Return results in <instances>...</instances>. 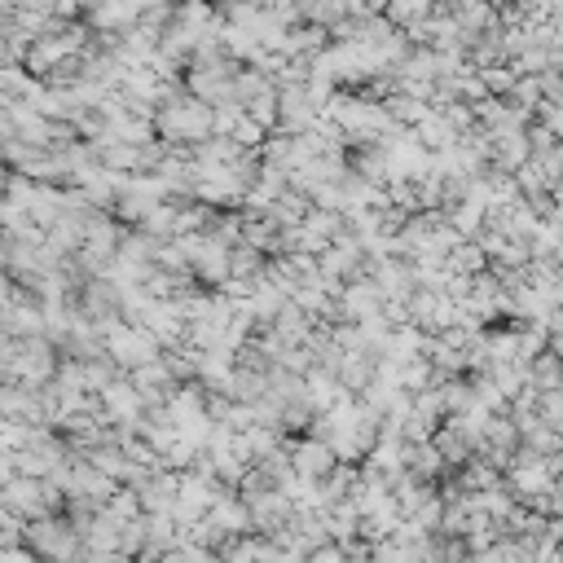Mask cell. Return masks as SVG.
Returning a JSON list of instances; mask_svg holds the SVG:
<instances>
[{
    "label": "cell",
    "instance_id": "obj_6",
    "mask_svg": "<svg viewBox=\"0 0 563 563\" xmlns=\"http://www.w3.org/2000/svg\"><path fill=\"white\" fill-rule=\"evenodd\" d=\"M101 413L110 427H141L145 418V396L141 387L132 383V374H119L106 391H101Z\"/></svg>",
    "mask_w": 563,
    "mask_h": 563
},
{
    "label": "cell",
    "instance_id": "obj_18",
    "mask_svg": "<svg viewBox=\"0 0 563 563\" xmlns=\"http://www.w3.org/2000/svg\"><path fill=\"white\" fill-rule=\"evenodd\" d=\"M303 563H347V550H343V545H334V541H325V545H317Z\"/></svg>",
    "mask_w": 563,
    "mask_h": 563
},
{
    "label": "cell",
    "instance_id": "obj_15",
    "mask_svg": "<svg viewBox=\"0 0 563 563\" xmlns=\"http://www.w3.org/2000/svg\"><path fill=\"white\" fill-rule=\"evenodd\" d=\"M528 369H532V387H537V391H554V387H563V356H559L554 347H545Z\"/></svg>",
    "mask_w": 563,
    "mask_h": 563
},
{
    "label": "cell",
    "instance_id": "obj_5",
    "mask_svg": "<svg viewBox=\"0 0 563 563\" xmlns=\"http://www.w3.org/2000/svg\"><path fill=\"white\" fill-rule=\"evenodd\" d=\"M242 501L251 506V519H255V532H260V537H277V532H286V528L295 523V515H299V506H295V497H290L286 488L251 493V497H242Z\"/></svg>",
    "mask_w": 563,
    "mask_h": 563
},
{
    "label": "cell",
    "instance_id": "obj_3",
    "mask_svg": "<svg viewBox=\"0 0 563 563\" xmlns=\"http://www.w3.org/2000/svg\"><path fill=\"white\" fill-rule=\"evenodd\" d=\"M106 356H110L123 374H132V369H141V365H150V361H158V356H163V343H158L141 321L119 317V321H110V325H106Z\"/></svg>",
    "mask_w": 563,
    "mask_h": 563
},
{
    "label": "cell",
    "instance_id": "obj_19",
    "mask_svg": "<svg viewBox=\"0 0 563 563\" xmlns=\"http://www.w3.org/2000/svg\"><path fill=\"white\" fill-rule=\"evenodd\" d=\"M57 0H4V13L9 9H53Z\"/></svg>",
    "mask_w": 563,
    "mask_h": 563
},
{
    "label": "cell",
    "instance_id": "obj_20",
    "mask_svg": "<svg viewBox=\"0 0 563 563\" xmlns=\"http://www.w3.org/2000/svg\"><path fill=\"white\" fill-rule=\"evenodd\" d=\"M150 563H189V559H185V545H172V550H163V554L150 559Z\"/></svg>",
    "mask_w": 563,
    "mask_h": 563
},
{
    "label": "cell",
    "instance_id": "obj_8",
    "mask_svg": "<svg viewBox=\"0 0 563 563\" xmlns=\"http://www.w3.org/2000/svg\"><path fill=\"white\" fill-rule=\"evenodd\" d=\"M290 462H295V475H303V479H325V475L339 466V453H334L325 440L303 435V440L290 444Z\"/></svg>",
    "mask_w": 563,
    "mask_h": 563
},
{
    "label": "cell",
    "instance_id": "obj_9",
    "mask_svg": "<svg viewBox=\"0 0 563 563\" xmlns=\"http://www.w3.org/2000/svg\"><path fill=\"white\" fill-rule=\"evenodd\" d=\"M523 163H532V136L528 128H497L493 132V167L501 172H519Z\"/></svg>",
    "mask_w": 563,
    "mask_h": 563
},
{
    "label": "cell",
    "instance_id": "obj_7",
    "mask_svg": "<svg viewBox=\"0 0 563 563\" xmlns=\"http://www.w3.org/2000/svg\"><path fill=\"white\" fill-rule=\"evenodd\" d=\"M339 308H343V321H378L387 312V295L383 286L365 273V277H352L339 295Z\"/></svg>",
    "mask_w": 563,
    "mask_h": 563
},
{
    "label": "cell",
    "instance_id": "obj_21",
    "mask_svg": "<svg viewBox=\"0 0 563 563\" xmlns=\"http://www.w3.org/2000/svg\"><path fill=\"white\" fill-rule=\"evenodd\" d=\"M347 9H352V13H369V9H365V0H347Z\"/></svg>",
    "mask_w": 563,
    "mask_h": 563
},
{
    "label": "cell",
    "instance_id": "obj_1",
    "mask_svg": "<svg viewBox=\"0 0 563 563\" xmlns=\"http://www.w3.org/2000/svg\"><path fill=\"white\" fill-rule=\"evenodd\" d=\"M4 383H22V387H48L62 369V347L48 334H4Z\"/></svg>",
    "mask_w": 563,
    "mask_h": 563
},
{
    "label": "cell",
    "instance_id": "obj_4",
    "mask_svg": "<svg viewBox=\"0 0 563 563\" xmlns=\"http://www.w3.org/2000/svg\"><path fill=\"white\" fill-rule=\"evenodd\" d=\"M167 198H172V189H167L163 176H154V172H132V176H123L119 198H114L110 211H114L123 224H145V216H150L154 207H163Z\"/></svg>",
    "mask_w": 563,
    "mask_h": 563
},
{
    "label": "cell",
    "instance_id": "obj_13",
    "mask_svg": "<svg viewBox=\"0 0 563 563\" xmlns=\"http://www.w3.org/2000/svg\"><path fill=\"white\" fill-rule=\"evenodd\" d=\"M444 216H449V224H453L462 238H479V233L488 229V207H484V202H475V198H462V202H457V207H449Z\"/></svg>",
    "mask_w": 563,
    "mask_h": 563
},
{
    "label": "cell",
    "instance_id": "obj_11",
    "mask_svg": "<svg viewBox=\"0 0 563 563\" xmlns=\"http://www.w3.org/2000/svg\"><path fill=\"white\" fill-rule=\"evenodd\" d=\"M431 444L440 449V457H444V462H449L453 471H457V466H466V462H471V457L479 453V449L471 444V435H466V431H462L457 422H449V418H444V422L435 427V435H431Z\"/></svg>",
    "mask_w": 563,
    "mask_h": 563
},
{
    "label": "cell",
    "instance_id": "obj_12",
    "mask_svg": "<svg viewBox=\"0 0 563 563\" xmlns=\"http://www.w3.org/2000/svg\"><path fill=\"white\" fill-rule=\"evenodd\" d=\"M405 471L409 475H418V479H440L444 471H453L444 457H440V449L431 444V440H418V444H405Z\"/></svg>",
    "mask_w": 563,
    "mask_h": 563
},
{
    "label": "cell",
    "instance_id": "obj_2",
    "mask_svg": "<svg viewBox=\"0 0 563 563\" xmlns=\"http://www.w3.org/2000/svg\"><path fill=\"white\" fill-rule=\"evenodd\" d=\"M154 128H158V141L189 150L207 136H216V106L194 92H167L163 106L154 110Z\"/></svg>",
    "mask_w": 563,
    "mask_h": 563
},
{
    "label": "cell",
    "instance_id": "obj_10",
    "mask_svg": "<svg viewBox=\"0 0 563 563\" xmlns=\"http://www.w3.org/2000/svg\"><path fill=\"white\" fill-rule=\"evenodd\" d=\"M136 22H141V0H97L92 13H88V26L92 31H106V35L128 31Z\"/></svg>",
    "mask_w": 563,
    "mask_h": 563
},
{
    "label": "cell",
    "instance_id": "obj_17",
    "mask_svg": "<svg viewBox=\"0 0 563 563\" xmlns=\"http://www.w3.org/2000/svg\"><path fill=\"white\" fill-rule=\"evenodd\" d=\"M260 158L290 172V167H295V136H290V132H268V141L260 145Z\"/></svg>",
    "mask_w": 563,
    "mask_h": 563
},
{
    "label": "cell",
    "instance_id": "obj_22",
    "mask_svg": "<svg viewBox=\"0 0 563 563\" xmlns=\"http://www.w3.org/2000/svg\"><path fill=\"white\" fill-rule=\"evenodd\" d=\"M554 260H559V273H563V246H559V255H554Z\"/></svg>",
    "mask_w": 563,
    "mask_h": 563
},
{
    "label": "cell",
    "instance_id": "obj_16",
    "mask_svg": "<svg viewBox=\"0 0 563 563\" xmlns=\"http://www.w3.org/2000/svg\"><path fill=\"white\" fill-rule=\"evenodd\" d=\"M299 13L308 18V22H321V26H339L352 9H347V0H299Z\"/></svg>",
    "mask_w": 563,
    "mask_h": 563
},
{
    "label": "cell",
    "instance_id": "obj_14",
    "mask_svg": "<svg viewBox=\"0 0 563 563\" xmlns=\"http://www.w3.org/2000/svg\"><path fill=\"white\" fill-rule=\"evenodd\" d=\"M387 22H396V26H405V31H413L418 22H427L431 13H435V0H387Z\"/></svg>",
    "mask_w": 563,
    "mask_h": 563
}]
</instances>
